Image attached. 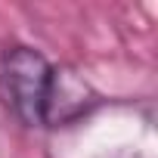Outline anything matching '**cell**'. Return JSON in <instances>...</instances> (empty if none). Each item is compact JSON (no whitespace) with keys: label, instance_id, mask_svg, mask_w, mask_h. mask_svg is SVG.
<instances>
[{"label":"cell","instance_id":"obj_2","mask_svg":"<svg viewBox=\"0 0 158 158\" xmlns=\"http://www.w3.org/2000/svg\"><path fill=\"white\" fill-rule=\"evenodd\" d=\"M106 96L71 65H53V81L44 106V130H62L87 121Z\"/></svg>","mask_w":158,"mask_h":158},{"label":"cell","instance_id":"obj_1","mask_svg":"<svg viewBox=\"0 0 158 158\" xmlns=\"http://www.w3.org/2000/svg\"><path fill=\"white\" fill-rule=\"evenodd\" d=\"M53 65L56 62L34 44L10 40L0 47V106L25 130H44Z\"/></svg>","mask_w":158,"mask_h":158}]
</instances>
